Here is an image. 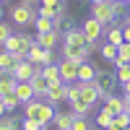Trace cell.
Listing matches in <instances>:
<instances>
[{"instance_id": "cell-1", "label": "cell", "mask_w": 130, "mask_h": 130, "mask_svg": "<svg viewBox=\"0 0 130 130\" xmlns=\"http://www.w3.org/2000/svg\"><path fill=\"white\" fill-rule=\"evenodd\" d=\"M125 3H115V0H104V3H94L91 5V18H96L102 26H115L117 16L122 13Z\"/></svg>"}, {"instance_id": "cell-2", "label": "cell", "mask_w": 130, "mask_h": 130, "mask_svg": "<svg viewBox=\"0 0 130 130\" xmlns=\"http://www.w3.org/2000/svg\"><path fill=\"white\" fill-rule=\"evenodd\" d=\"M24 112H26V117L37 120L39 125H44V127L55 120V104H50V102H39V99H34V102L24 104Z\"/></svg>"}, {"instance_id": "cell-3", "label": "cell", "mask_w": 130, "mask_h": 130, "mask_svg": "<svg viewBox=\"0 0 130 130\" xmlns=\"http://www.w3.org/2000/svg\"><path fill=\"white\" fill-rule=\"evenodd\" d=\"M37 44V39H31L29 34H10L8 37V42L3 44V50L5 52H10V55H16L18 60H26V55H29V50Z\"/></svg>"}, {"instance_id": "cell-4", "label": "cell", "mask_w": 130, "mask_h": 130, "mask_svg": "<svg viewBox=\"0 0 130 130\" xmlns=\"http://www.w3.org/2000/svg\"><path fill=\"white\" fill-rule=\"evenodd\" d=\"M39 13H34V8H29L26 3H18L10 8V21H13L16 26H29V24H34Z\"/></svg>"}, {"instance_id": "cell-5", "label": "cell", "mask_w": 130, "mask_h": 130, "mask_svg": "<svg viewBox=\"0 0 130 130\" xmlns=\"http://www.w3.org/2000/svg\"><path fill=\"white\" fill-rule=\"evenodd\" d=\"M94 83H96V89H99L102 99H107V96L115 94V86L120 83V81H117L115 73H109V70H99V73H96V78H94Z\"/></svg>"}, {"instance_id": "cell-6", "label": "cell", "mask_w": 130, "mask_h": 130, "mask_svg": "<svg viewBox=\"0 0 130 130\" xmlns=\"http://www.w3.org/2000/svg\"><path fill=\"white\" fill-rule=\"evenodd\" d=\"M81 29H83L86 39H89V50H94V47H96V42H99V37H102V31H104V26H102L96 18H86Z\"/></svg>"}, {"instance_id": "cell-7", "label": "cell", "mask_w": 130, "mask_h": 130, "mask_svg": "<svg viewBox=\"0 0 130 130\" xmlns=\"http://www.w3.org/2000/svg\"><path fill=\"white\" fill-rule=\"evenodd\" d=\"M78 65H81V62H73V60H65V57L57 62L62 83H75V81H78Z\"/></svg>"}, {"instance_id": "cell-8", "label": "cell", "mask_w": 130, "mask_h": 130, "mask_svg": "<svg viewBox=\"0 0 130 130\" xmlns=\"http://www.w3.org/2000/svg\"><path fill=\"white\" fill-rule=\"evenodd\" d=\"M37 70H39V65H34L31 60H21L16 68H13V73H10V75H13L16 81H31V75H34Z\"/></svg>"}, {"instance_id": "cell-9", "label": "cell", "mask_w": 130, "mask_h": 130, "mask_svg": "<svg viewBox=\"0 0 130 130\" xmlns=\"http://www.w3.org/2000/svg\"><path fill=\"white\" fill-rule=\"evenodd\" d=\"M78 83H81V99H83V102L94 109V104L102 99V94H99V89H96V83H94V81H86V83H83V81H78Z\"/></svg>"}, {"instance_id": "cell-10", "label": "cell", "mask_w": 130, "mask_h": 130, "mask_svg": "<svg viewBox=\"0 0 130 130\" xmlns=\"http://www.w3.org/2000/svg\"><path fill=\"white\" fill-rule=\"evenodd\" d=\"M91 55L89 47H73V44H62V57L65 60H73V62H86Z\"/></svg>"}, {"instance_id": "cell-11", "label": "cell", "mask_w": 130, "mask_h": 130, "mask_svg": "<svg viewBox=\"0 0 130 130\" xmlns=\"http://www.w3.org/2000/svg\"><path fill=\"white\" fill-rule=\"evenodd\" d=\"M62 44H73V47H89V39H86L83 29H68L62 31Z\"/></svg>"}, {"instance_id": "cell-12", "label": "cell", "mask_w": 130, "mask_h": 130, "mask_svg": "<svg viewBox=\"0 0 130 130\" xmlns=\"http://www.w3.org/2000/svg\"><path fill=\"white\" fill-rule=\"evenodd\" d=\"M52 52H55V50H44V47L34 44V47L29 50L26 60H31L34 65H50V62H52Z\"/></svg>"}, {"instance_id": "cell-13", "label": "cell", "mask_w": 130, "mask_h": 130, "mask_svg": "<svg viewBox=\"0 0 130 130\" xmlns=\"http://www.w3.org/2000/svg\"><path fill=\"white\" fill-rule=\"evenodd\" d=\"M44 99H47L50 104H62V102H68V83H52Z\"/></svg>"}, {"instance_id": "cell-14", "label": "cell", "mask_w": 130, "mask_h": 130, "mask_svg": "<svg viewBox=\"0 0 130 130\" xmlns=\"http://www.w3.org/2000/svg\"><path fill=\"white\" fill-rule=\"evenodd\" d=\"M13 94L18 96V102H21V107L37 99V94H34V86H31V81H18V86H16V91H13Z\"/></svg>"}, {"instance_id": "cell-15", "label": "cell", "mask_w": 130, "mask_h": 130, "mask_svg": "<svg viewBox=\"0 0 130 130\" xmlns=\"http://www.w3.org/2000/svg\"><path fill=\"white\" fill-rule=\"evenodd\" d=\"M34 39H37V44H39V47H44V50H55V47H57V42H60L62 37H60V31H57V29H52V31H44V34H37Z\"/></svg>"}, {"instance_id": "cell-16", "label": "cell", "mask_w": 130, "mask_h": 130, "mask_svg": "<svg viewBox=\"0 0 130 130\" xmlns=\"http://www.w3.org/2000/svg\"><path fill=\"white\" fill-rule=\"evenodd\" d=\"M31 86H34V94H37V99L39 96H47V91H50V81L42 75V65H39V70L31 75Z\"/></svg>"}, {"instance_id": "cell-17", "label": "cell", "mask_w": 130, "mask_h": 130, "mask_svg": "<svg viewBox=\"0 0 130 130\" xmlns=\"http://www.w3.org/2000/svg\"><path fill=\"white\" fill-rule=\"evenodd\" d=\"M16 86H18V81L13 78V75H8V73H0V99L10 96V94L16 91Z\"/></svg>"}, {"instance_id": "cell-18", "label": "cell", "mask_w": 130, "mask_h": 130, "mask_svg": "<svg viewBox=\"0 0 130 130\" xmlns=\"http://www.w3.org/2000/svg\"><path fill=\"white\" fill-rule=\"evenodd\" d=\"M104 109L109 112V115H122L125 112V102H122V96H107L104 99Z\"/></svg>"}, {"instance_id": "cell-19", "label": "cell", "mask_w": 130, "mask_h": 130, "mask_svg": "<svg viewBox=\"0 0 130 130\" xmlns=\"http://www.w3.org/2000/svg\"><path fill=\"white\" fill-rule=\"evenodd\" d=\"M18 62H21V60H18L16 55H10V52H5V50L0 52V73H8V75H10Z\"/></svg>"}, {"instance_id": "cell-20", "label": "cell", "mask_w": 130, "mask_h": 130, "mask_svg": "<svg viewBox=\"0 0 130 130\" xmlns=\"http://www.w3.org/2000/svg\"><path fill=\"white\" fill-rule=\"evenodd\" d=\"M96 73H99V68H96L94 62H89V60L78 65V81H83V83H86V81H94Z\"/></svg>"}, {"instance_id": "cell-21", "label": "cell", "mask_w": 130, "mask_h": 130, "mask_svg": "<svg viewBox=\"0 0 130 130\" xmlns=\"http://www.w3.org/2000/svg\"><path fill=\"white\" fill-rule=\"evenodd\" d=\"M73 120H75V115L73 112H55V127L57 130H70L73 127Z\"/></svg>"}, {"instance_id": "cell-22", "label": "cell", "mask_w": 130, "mask_h": 130, "mask_svg": "<svg viewBox=\"0 0 130 130\" xmlns=\"http://www.w3.org/2000/svg\"><path fill=\"white\" fill-rule=\"evenodd\" d=\"M42 75L50 81V86L52 83H62V78H60V68H57V62H50V65H42Z\"/></svg>"}, {"instance_id": "cell-23", "label": "cell", "mask_w": 130, "mask_h": 130, "mask_svg": "<svg viewBox=\"0 0 130 130\" xmlns=\"http://www.w3.org/2000/svg\"><path fill=\"white\" fill-rule=\"evenodd\" d=\"M34 26H37V34H44V31H52V29H57L55 18H47V16H37Z\"/></svg>"}, {"instance_id": "cell-24", "label": "cell", "mask_w": 130, "mask_h": 130, "mask_svg": "<svg viewBox=\"0 0 130 130\" xmlns=\"http://www.w3.org/2000/svg\"><path fill=\"white\" fill-rule=\"evenodd\" d=\"M68 104H70V112L75 117H89V112H91V107L86 104L83 99H75V102H68Z\"/></svg>"}, {"instance_id": "cell-25", "label": "cell", "mask_w": 130, "mask_h": 130, "mask_svg": "<svg viewBox=\"0 0 130 130\" xmlns=\"http://www.w3.org/2000/svg\"><path fill=\"white\" fill-rule=\"evenodd\" d=\"M107 42H109V44H115V47H120L122 42H125V37H122V26H112L109 31H107Z\"/></svg>"}, {"instance_id": "cell-26", "label": "cell", "mask_w": 130, "mask_h": 130, "mask_svg": "<svg viewBox=\"0 0 130 130\" xmlns=\"http://www.w3.org/2000/svg\"><path fill=\"white\" fill-rule=\"evenodd\" d=\"M96 125H102L104 130H107V127H112V125H115V115H109L107 109H102L99 115H96Z\"/></svg>"}, {"instance_id": "cell-27", "label": "cell", "mask_w": 130, "mask_h": 130, "mask_svg": "<svg viewBox=\"0 0 130 130\" xmlns=\"http://www.w3.org/2000/svg\"><path fill=\"white\" fill-rule=\"evenodd\" d=\"M115 75H117V81H120V86L127 83V81H130V62L120 65V68H115Z\"/></svg>"}, {"instance_id": "cell-28", "label": "cell", "mask_w": 130, "mask_h": 130, "mask_svg": "<svg viewBox=\"0 0 130 130\" xmlns=\"http://www.w3.org/2000/svg\"><path fill=\"white\" fill-rule=\"evenodd\" d=\"M102 57H104L107 62H115V60H117V47H115V44H109V42H107V44L102 47Z\"/></svg>"}, {"instance_id": "cell-29", "label": "cell", "mask_w": 130, "mask_h": 130, "mask_svg": "<svg viewBox=\"0 0 130 130\" xmlns=\"http://www.w3.org/2000/svg\"><path fill=\"white\" fill-rule=\"evenodd\" d=\"M0 130H21V122L13 117H0Z\"/></svg>"}, {"instance_id": "cell-30", "label": "cell", "mask_w": 130, "mask_h": 130, "mask_svg": "<svg viewBox=\"0 0 130 130\" xmlns=\"http://www.w3.org/2000/svg\"><path fill=\"white\" fill-rule=\"evenodd\" d=\"M75 99H81V83L78 81L68 83V102H75Z\"/></svg>"}, {"instance_id": "cell-31", "label": "cell", "mask_w": 130, "mask_h": 130, "mask_svg": "<svg viewBox=\"0 0 130 130\" xmlns=\"http://www.w3.org/2000/svg\"><path fill=\"white\" fill-rule=\"evenodd\" d=\"M117 57L122 62H130V42H122V44L117 47Z\"/></svg>"}, {"instance_id": "cell-32", "label": "cell", "mask_w": 130, "mask_h": 130, "mask_svg": "<svg viewBox=\"0 0 130 130\" xmlns=\"http://www.w3.org/2000/svg\"><path fill=\"white\" fill-rule=\"evenodd\" d=\"M70 130H91V122L86 120V117H75L73 120V127Z\"/></svg>"}, {"instance_id": "cell-33", "label": "cell", "mask_w": 130, "mask_h": 130, "mask_svg": "<svg viewBox=\"0 0 130 130\" xmlns=\"http://www.w3.org/2000/svg\"><path fill=\"white\" fill-rule=\"evenodd\" d=\"M21 130H44V125H39L37 120H31V117H26V120L21 122Z\"/></svg>"}, {"instance_id": "cell-34", "label": "cell", "mask_w": 130, "mask_h": 130, "mask_svg": "<svg viewBox=\"0 0 130 130\" xmlns=\"http://www.w3.org/2000/svg\"><path fill=\"white\" fill-rule=\"evenodd\" d=\"M10 34H13V31H10V24H5V21H0V44H5Z\"/></svg>"}, {"instance_id": "cell-35", "label": "cell", "mask_w": 130, "mask_h": 130, "mask_svg": "<svg viewBox=\"0 0 130 130\" xmlns=\"http://www.w3.org/2000/svg\"><path fill=\"white\" fill-rule=\"evenodd\" d=\"M115 125L125 130V127L130 125V115H127V112H122V115H115Z\"/></svg>"}, {"instance_id": "cell-36", "label": "cell", "mask_w": 130, "mask_h": 130, "mask_svg": "<svg viewBox=\"0 0 130 130\" xmlns=\"http://www.w3.org/2000/svg\"><path fill=\"white\" fill-rule=\"evenodd\" d=\"M3 102H5V109H8V112H13V109H16V107L21 104L16 94H10V96H5V99H3Z\"/></svg>"}, {"instance_id": "cell-37", "label": "cell", "mask_w": 130, "mask_h": 130, "mask_svg": "<svg viewBox=\"0 0 130 130\" xmlns=\"http://www.w3.org/2000/svg\"><path fill=\"white\" fill-rule=\"evenodd\" d=\"M39 3L44 5V8H52V10H55V16H57V8L65 3V0H39Z\"/></svg>"}, {"instance_id": "cell-38", "label": "cell", "mask_w": 130, "mask_h": 130, "mask_svg": "<svg viewBox=\"0 0 130 130\" xmlns=\"http://www.w3.org/2000/svg\"><path fill=\"white\" fill-rule=\"evenodd\" d=\"M39 16H47V18H55V10H52V8H44V5H42V8H39Z\"/></svg>"}, {"instance_id": "cell-39", "label": "cell", "mask_w": 130, "mask_h": 130, "mask_svg": "<svg viewBox=\"0 0 130 130\" xmlns=\"http://www.w3.org/2000/svg\"><path fill=\"white\" fill-rule=\"evenodd\" d=\"M122 37H125V42H130V26L127 24H122Z\"/></svg>"}, {"instance_id": "cell-40", "label": "cell", "mask_w": 130, "mask_h": 130, "mask_svg": "<svg viewBox=\"0 0 130 130\" xmlns=\"http://www.w3.org/2000/svg\"><path fill=\"white\" fill-rule=\"evenodd\" d=\"M122 102H125V112L130 115V94H125V96H122Z\"/></svg>"}, {"instance_id": "cell-41", "label": "cell", "mask_w": 130, "mask_h": 130, "mask_svg": "<svg viewBox=\"0 0 130 130\" xmlns=\"http://www.w3.org/2000/svg\"><path fill=\"white\" fill-rule=\"evenodd\" d=\"M5 112H8V109H5V102L0 99V117H5Z\"/></svg>"}, {"instance_id": "cell-42", "label": "cell", "mask_w": 130, "mask_h": 130, "mask_svg": "<svg viewBox=\"0 0 130 130\" xmlns=\"http://www.w3.org/2000/svg\"><path fill=\"white\" fill-rule=\"evenodd\" d=\"M122 91H125V94H130V81H127V83H122Z\"/></svg>"}, {"instance_id": "cell-43", "label": "cell", "mask_w": 130, "mask_h": 130, "mask_svg": "<svg viewBox=\"0 0 130 130\" xmlns=\"http://www.w3.org/2000/svg\"><path fill=\"white\" fill-rule=\"evenodd\" d=\"M122 24H127V26H130V10H127V16H125V21H122Z\"/></svg>"}, {"instance_id": "cell-44", "label": "cell", "mask_w": 130, "mask_h": 130, "mask_svg": "<svg viewBox=\"0 0 130 130\" xmlns=\"http://www.w3.org/2000/svg\"><path fill=\"white\" fill-rule=\"evenodd\" d=\"M21 3H26V5L31 8V3H37V0H21Z\"/></svg>"}, {"instance_id": "cell-45", "label": "cell", "mask_w": 130, "mask_h": 130, "mask_svg": "<svg viewBox=\"0 0 130 130\" xmlns=\"http://www.w3.org/2000/svg\"><path fill=\"white\" fill-rule=\"evenodd\" d=\"M107 130H122V127H117V125H112V127H107Z\"/></svg>"}, {"instance_id": "cell-46", "label": "cell", "mask_w": 130, "mask_h": 130, "mask_svg": "<svg viewBox=\"0 0 130 130\" xmlns=\"http://www.w3.org/2000/svg\"><path fill=\"white\" fill-rule=\"evenodd\" d=\"M115 3H125V5H127V0H115Z\"/></svg>"}, {"instance_id": "cell-47", "label": "cell", "mask_w": 130, "mask_h": 130, "mask_svg": "<svg viewBox=\"0 0 130 130\" xmlns=\"http://www.w3.org/2000/svg\"><path fill=\"white\" fill-rule=\"evenodd\" d=\"M91 3H104V0H91Z\"/></svg>"}, {"instance_id": "cell-48", "label": "cell", "mask_w": 130, "mask_h": 130, "mask_svg": "<svg viewBox=\"0 0 130 130\" xmlns=\"http://www.w3.org/2000/svg\"><path fill=\"white\" fill-rule=\"evenodd\" d=\"M0 18H3V8H0Z\"/></svg>"}, {"instance_id": "cell-49", "label": "cell", "mask_w": 130, "mask_h": 130, "mask_svg": "<svg viewBox=\"0 0 130 130\" xmlns=\"http://www.w3.org/2000/svg\"><path fill=\"white\" fill-rule=\"evenodd\" d=\"M125 130H130V125H127V127H125Z\"/></svg>"}, {"instance_id": "cell-50", "label": "cell", "mask_w": 130, "mask_h": 130, "mask_svg": "<svg viewBox=\"0 0 130 130\" xmlns=\"http://www.w3.org/2000/svg\"><path fill=\"white\" fill-rule=\"evenodd\" d=\"M127 5H130V0H127Z\"/></svg>"}, {"instance_id": "cell-51", "label": "cell", "mask_w": 130, "mask_h": 130, "mask_svg": "<svg viewBox=\"0 0 130 130\" xmlns=\"http://www.w3.org/2000/svg\"><path fill=\"white\" fill-rule=\"evenodd\" d=\"M0 3H3V0H0Z\"/></svg>"}]
</instances>
